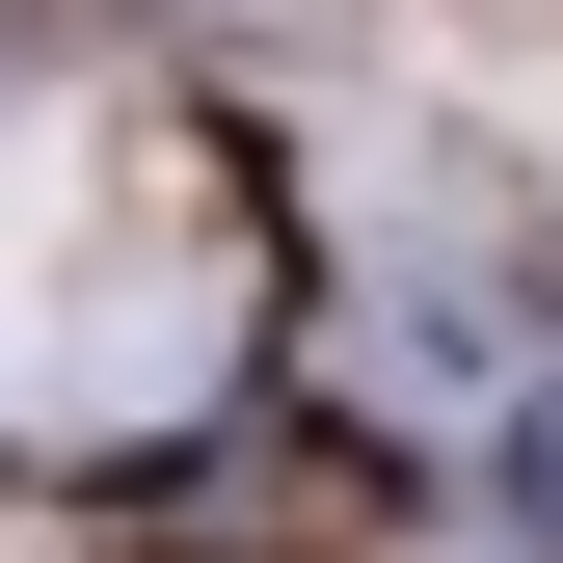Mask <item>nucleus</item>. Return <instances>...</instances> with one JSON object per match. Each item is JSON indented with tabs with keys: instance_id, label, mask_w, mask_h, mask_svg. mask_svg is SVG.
<instances>
[{
	"instance_id": "obj_1",
	"label": "nucleus",
	"mask_w": 563,
	"mask_h": 563,
	"mask_svg": "<svg viewBox=\"0 0 563 563\" xmlns=\"http://www.w3.org/2000/svg\"><path fill=\"white\" fill-rule=\"evenodd\" d=\"M510 510H537V537H563V402H537V456H510Z\"/></svg>"
}]
</instances>
